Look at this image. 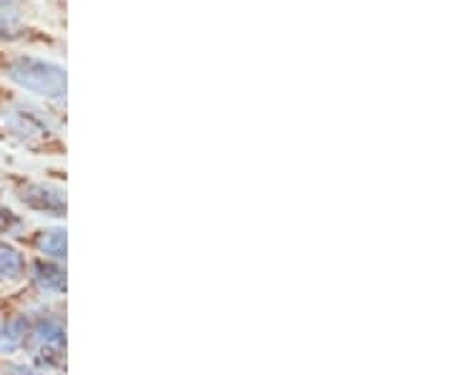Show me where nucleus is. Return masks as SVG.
Here are the masks:
<instances>
[{
	"label": "nucleus",
	"mask_w": 453,
	"mask_h": 375,
	"mask_svg": "<svg viewBox=\"0 0 453 375\" xmlns=\"http://www.w3.org/2000/svg\"><path fill=\"white\" fill-rule=\"evenodd\" d=\"M5 124H8V129L13 131L16 136H20L23 142H31V139H41V136H46V126H43V121L38 119L35 111L31 109H26V106H13L11 111H5Z\"/></svg>",
	"instance_id": "obj_2"
},
{
	"label": "nucleus",
	"mask_w": 453,
	"mask_h": 375,
	"mask_svg": "<svg viewBox=\"0 0 453 375\" xmlns=\"http://www.w3.org/2000/svg\"><path fill=\"white\" fill-rule=\"evenodd\" d=\"M5 71H8V79L28 94L50 98V101L65 98L64 65L38 58V56H16Z\"/></svg>",
	"instance_id": "obj_1"
},
{
	"label": "nucleus",
	"mask_w": 453,
	"mask_h": 375,
	"mask_svg": "<svg viewBox=\"0 0 453 375\" xmlns=\"http://www.w3.org/2000/svg\"><path fill=\"white\" fill-rule=\"evenodd\" d=\"M26 31V11L20 0H0V43L16 41Z\"/></svg>",
	"instance_id": "obj_3"
},
{
	"label": "nucleus",
	"mask_w": 453,
	"mask_h": 375,
	"mask_svg": "<svg viewBox=\"0 0 453 375\" xmlns=\"http://www.w3.org/2000/svg\"><path fill=\"white\" fill-rule=\"evenodd\" d=\"M23 278V260L11 245L0 242V279L3 282H18Z\"/></svg>",
	"instance_id": "obj_5"
},
{
	"label": "nucleus",
	"mask_w": 453,
	"mask_h": 375,
	"mask_svg": "<svg viewBox=\"0 0 453 375\" xmlns=\"http://www.w3.org/2000/svg\"><path fill=\"white\" fill-rule=\"evenodd\" d=\"M20 202L33 207V210H46V207L56 210V212L64 210V196H61V192H50V187H43V184L26 187L23 195H20Z\"/></svg>",
	"instance_id": "obj_4"
}]
</instances>
